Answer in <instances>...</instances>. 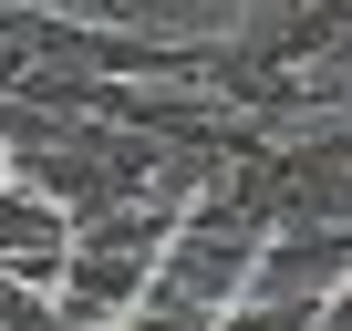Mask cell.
<instances>
[{"instance_id": "obj_1", "label": "cell", "mask_w": 352, "mask_h": 331, "mask_svg": "<svg viewBox=\"0 0 352 331\" xmlns=\"http://www.w3.org/2000/svg\"><path fill=\"white\" fill-rule=\"evenodd\" d=\"M0 269H21L42 290H63L73 269V207H52L32 176H0Z\"/></svg>"}, {"instance_id": "obj_2", "label": "cell", "mask_w": 352, "mask_h": 331, "mask_svg": "<svg viewBox=\"0 0 352 331\" xmlns=\"http://www.w3.org/2000/svg\"><path fill=\"white\" fill-rule=\"evenodd\" d=\"M114 331H218V310H197V300H176V290H145V310H124Z\"/></svg>"}, {"instance_id": "obj_3", "label": "cell", "mask_w": 352, "mask_h": 331, "mask_svg": "<svg viewBox=\"0 0 352 331\" xmlns=\"http://www.w3.org/2000/svg\"><path fill=\"white\" fill-rule=\"evenodd\" d=\"M321 331H352V279L331 290V310H321Z\"/></svg>"}, {"instance_id": "obj_4", "label": "cell", "mask_w": 352, "mask_h": 331, "mask_svg": "<svg viewBox=\"0 0 352 331\" xmlns=\"http://www.w3.org/2000/svg\"><path fill=\"white\" fill-rule=\"evenodd\" d=\"M11 166H21V145H11V114H0V176H11Z\"/></svg>"}, {"instance_id": "obj_5", "label": "cell", "mask_w": 352, "mask_h": 331, "mask_svg": "<svg viewBox=\"0 0 352 331\" xmlns=\"http://www.w3.org/2000/svg\"><path fill=\"white\" fill-rule=\"evenodd\" d=\"M218 11H228V21H239V11H259V0H218Z\"/></svg>"}]
</instances>
